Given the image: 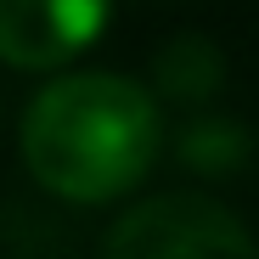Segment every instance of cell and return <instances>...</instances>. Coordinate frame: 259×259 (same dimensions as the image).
<instances>
[{
  "label": "cell",
  "mask_w": 259,
  "mask_h": 259,
  "mask_svg": "<svg viewBox=\"0 0 259 259\" xmlns=\"http://www.w3.org/2000/svg\"><path fill=\"white\" fill-rule=\"evenodd\" d=\"M163 152V113L124 73H62L23 113V163L51 197L113 203Z\"/></svg>",
  "instance_id": "cell-1"
},
{
  "label": "cell",
  "mask_w": 259,
  "mask_h": 259,
  "mask_svg": "<svg viewBox=\"0 0 259 259\" xmlns=\"http://www.w3.org/2000/svg\"><path fill=\"white\" fill-rule=\"evenodd\" d=\"M220 79H226V62H220V51H214L203 34H181V39H169L158 51V91L175 96V102L214 96Z\"/></svg>",
  "instance_id": "cell-4"
},
{
  "label": "cell",
  "mask_w": 259,
  "mask_h": 259,
  "mask_svg": "<svg viewBox=\"0 0 259 259\" xmlns=\"http://www.w3.org/2000/svg\"><path fill=\"white\" fill-rule=\"evenodd\" d=\"M113 17V0H0V62L46 73L91 51Z\"/></svg>",
  "instance_id": "cell-3"
},
{
  "label": "cell",
  "mask_w": 259,
  "mask_h": 259,
  "mask_svg": "<svg viewBox=\"0 0 259 259\" xmlns=\"http://www.w3.org/2000/svg\"><path fill=\"white\" fill-rule=\"evenodd\" d=\"M102 259H259V242L220 197L163 192L107 231Z\"/></svg>",
  "instance_id": "cell-2"
}]
</instances>
